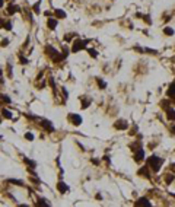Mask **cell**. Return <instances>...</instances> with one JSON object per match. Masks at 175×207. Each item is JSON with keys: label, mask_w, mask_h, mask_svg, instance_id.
Returning <instances> with one entry per match:
<instances>
[{"label": "cell", "mask_w": 175, "mask_h": 207, "mask_svg": "<svg viewBox=\"0 0 175 207\" xmlns=\"http://www.w3.org/2000/svg\"><path fill=\"white\" fill-rule=\"evenodd\" d=\"M146 165L152 169L153 174H158L161 171V168L164 166V159L161 156H158V155H152V156H149L146 159Z\"/></svg>", "instance_id": "6da1fadb"}, {"label": "cell", "mask_w": 175, "mask_h": 207, "mask_svg": "<svg viewBox=\"0 0 175 207\" xmlns=\"http://www.w3.org/2000/svg\"><path fill=\"white\" fill-rule=\"evenodd\" d=\"M3 4H4V0H0V7H3Z\"/></svg>", "instance_id": "74e56055"}, {"label": "cell", "mask_w": 175, "mask_h": 207, "mask_svg": "<svg viewBox=\"0 0 175 207\" xmlns=\"http://www.w3.org/2000/svg\"><path fill=\"white\" fill-rule=\"evenodd\" d=\"M169 131H171V133H172V134L175 136V124H172V126L169 127Z\"/></svg>", "instance_id": "d6a6232c"}, {"label": "cell", "mask_w": 175, "mask_h": 207, "mask_svg": "<svg viewBox=\"0 0 175 207\" xmlns=\"http://www.w3.org/2000/svg\"><path fill=\"white\" fill-rule=\"evenodd\" d=\"M37 207H51V206H50V203H48L45 198L40 197V198L37 200Z\"/></svg>", "instance_id": "9a60e30c"}, {"label": "cell", "mask_w": 175, "mask_h": 207, "mask_svg": "<svg viewBox=\"0 0 175 207\" xmlns=\"http://www.w3.org/2000/svg\"><path fill=\"white\" fill-rule=\"evenodd\" d=\"M61 54L64 55V58H66V57H67V55H69V48H67L66 45H64V47H63V51H61Z\"/></svg>", "instance_id": "1f68e13d"}, {"label": "cell", "mask_w": 175, "mask_h": 207, "mask_svg": "<svg viewBox=\"0 0 175 207\" xmlns=\"http://www.w3.org/2000/svg\"><path fill=\"white\" fill-rule=\"evenodd\" d=\"M137 174L140 175V176H143V178H146V179H150V171H149V166H147V165L142 166V168L137 171Z\"/></svg>", "instance_id": "9c48e42d"}, {"label": "cell", "mask_w": 175, "mask_h": 207, "mask_svg": "<svg viewBox=\"0 0 175 207\" xmlns=\"http://www.w3.org/2000/svg\"><path fill=\"white\" fill-rule=\"evenodd\" d=\"M23 162L28 165L31 169H35L37 168V164H35V161H32V159H29V158H26V156H23Z\"/></svg>", "instance_id": "2e32d148"}, {"label": "cell", "mask_w": 175, "mask_h": 207, "mask_svg": "<svg viewBox=\"0 0 175 207\" xmlns=\"http://www.w3.org/2000/svg\"><path fill=\"white\" fill-rule=\"evenodd\" d=\"M19 63H21V64H28V63H29V60H28V58H25L23 55H19Z\"/></svg>", "instance_id": "4316f807"}, {"label": "cell", "mask_w": 175, "mask_h": 207, "mask_svg": "<svg viewBox=\"0 0 175 207\" xmlns=\"http://www.w3.org/2000/svg\"><path fill=\"white\" fill-rule=\"evenodd\" d=\"M45 54L48 55L54 63H60V61L64 60V55L61 54L60 51H57L53 45H47V47H45Z\"/></svg>", "instance_id": "7a4b0ae2"}, {"label": "cell", "mask_w": 175, "mask_h": 207, "mask_svg": "<svg viewBox=\"0 0 175 207\" xmlns=\"http://www.w3.org/2000/svg\"><path fill=\"white\" fill-rule=\"evenodd\" d=\"M90 105V99H88V101H83V104H82V109H86Z\"/></svg>", "instance_id": "f1b7e54d"}, {"label": "cell", "mask_w": 175, "mask_h": 207, "mask_svg": "<svg viewBox=\"0 0 175 207\" xmlns=\"http://www.w3.org/2000/svg\"><path fill=\"white\" fill-rule=\"evenodd\" d=\"M67 118H69V121H70V123H72V124H73V126H80V124H82V117H80V115H79V114H75V112H70V114H69V115H67Z\"/></svg>", "instance_id": "5b68a950"}, {"label": "cell", "mask_w": 175, "mask_h": 207, "mask_svg": "<svg viewBox=\"0 0 175 207\" xmlns=\"http://www.w3.org/2000/svg\"><path fill=\"white\" fill-rule=\"evenodd\" d=\"M86 50H88V53L90 54V57H92V58H96V57H98L96 50H93V48H86Z\"/></svg>", "instance_id": "cb8c5ba5"}, {"label": "cell", "mask_w": 175, "mask_h": 207, "mask_svg": "<svg viewBox=\"0 0 175 207\" xmlns=\"http://www.w3.org/2000/svg\"><path fill=\"white\" fill-rule=\"evenodd\" d=\"M75 35H76L75 32H70L69 35H64V41H70V40H72V38H73Z\"/></svg>", "instance_id": "83f0119b"}, {"label": "cell", "mask_w": 175, "mask_h": 207, "mask_svg": "<svg viewBox=\"0 0 175 207\" xmlns=\"http://www.w3.org/2000/svg\"><path fill=\"white\" fill-rule=\"evenodd\" d=\"M1 26H3V28H6V29H12V22H6V23H3V25H1Z\"/></svg>", "instance_id": "4dcf8cb0"}, {"label": "cell", "mask_w": 175, "mask_h": 207, "mask_svg": "<svg viewBox=\"0 0 175 207\" xmlns=\"http://www.w3.org/2000/svg\"><path fill=\"white\" fill-rule=\"evenodd\" d=\"M114 129L115 130H127L129 129V123L123 118H118V120L114 123Z\"/></svg>", "instance_id": "8992f818"}, {"label": "cell", "mask_w": 175, "mask_h": 207, "mask_svg": "<svg viewBox=\"0 0 175 207\" xmlns=\"http://www.w3.org/2000/svg\"><path fill=\"white\" fill-rule=\"evenodd\" d=\"M16 12H19V6H16V4L7 6V13H9V15H13V13H16Z\"/></svg>", "instance_id": "d6986e66"}, {"label": "cell", "mask_w": 175, "mask_h": 207, "mask_svg": "<svg viewBox=\"0 0 175 207\" xmlns=\"http://www.w3.org/2000/svg\"><path fill=\"white\" fill-rule=\"evenodd\" d=\"M143 53H147V54H158V51L156 50H152V48H143Z\"/></svg>", "instance_id": "484cf974"}, {"label": "cell", "mask_w": 175, "mask_h": 207, "mask_svg": "<svg viewBox=\"0 0 175 207\" xmlns=\"http://www.w3.org/2000/svg\"><path fill=\"white\" fill-rule=\"evenodd\" d=\"M61 90H63V95H64V99H67V96H69V93H67V90H66V87H63Z\"/></svg>", "instance_id": "836d02e7"}, {"label": "cell", "mask_w": 175, "mask_h": 207, "mask_svg": "<svg viewBox=\"0 0 175 207\" xmlns=\"http://www.w3.org/2000/svg\"><path fill=\"white\" fill-rule=\"evenodd\" d=\"M172 197H174V198H175V194H172Z\"/></svg>", "instance_id": "f35d334b"}, {"label": "cell", "mask_w": 175, "mask_h": 207, "mask_svg": "<svg viewBox=\"0 0 175 207\" xmlns=\"http://www.w3.org/2000/svg\"><path fill=\"white\" fill-rule=\"evenodd\" d=\"M7 44H9V40H3V41H1V47H6Z\"/></svg>", "instance_id": "d590c367"}, {"label": "cell", "mask_w": 175, "mask_h": 207, "mask_svg": "<svg viewBox=\"0 0 175 207\" xmlns=\"http://www.w3.org/2000/svg\"><path fill=\"white\" fill-rule=\"evenodd\" d=\"M165 184H166V185H169V184H172V182H174V179H175V174L174 172H168V174L165 175Z\"/></svg>", "instance_id": "4fadbf2b"}, {"label": "cell", "mask_w": 175, "mask_h": 207, "mask_svg": "<svg viewBox=\"0 0 175 207\" xmlns=\"http://www.w3.org/2000/svg\"><path fill=\"white\" fill-rule=\"evenodd\" d=\"M96 83H98V86L101 87V89H105V87H107V82H105L104 79H101V77L96 79Z\"/></svg>", "instance_id": "7402d4cb"}, {"label": "cell", "mask_w": 175, "mask_h": 207, "mask_svg": "<svg viewBox=\"0 0 175 207\" xmlns=\"http://www.w3.org/2000/svg\"><path fill=\"white\" fill-rule=\"evenodd\" d=\"M57 23H58L57 18H48V19H47V26H48V29H55V28H57Z\"/></svg>", "instance_id": "7c38bea8"}, {"label": "cell", "mask_w": 175, "mask_h": 207, "mask_svg": "<svg viewBox=\"0 0 175 207\" xmlns=\"http://www.w3.org/2000/svg\"><path fill=\"white\" fill-rule=\"evenodd\" d=\"M134 162H137V164H140L144 161V158H146V152H144V149L143 147H139L137 150H134Z\"/></svg>", "instance_id": "277c9868"}, {"label": "cell", "mask_w": 175, "mask_h": 207, "mask_svg": "<svg viewBox=\"0 0 175 207\" xmlns=\"http://www.w3.org/2000/svg\"><path fill=\"white\" fill-rule=\"evenodd\" d=\"M9 1H13V0H9Z\"/></svg>", "instance_id": "60d3db41"}, {"label": "cell", "mask_w": 175, "mask_h": 207, "mask_svg": "<svg viewBox=\"0 0 175 207\" xmlns=\"http://www.w3.org/2000/svg\"><path fill=\"white\" fill-rule=\"evenodd\" d=\"M7 182H9V184H15V185H18V187H23V181H21V179H13V178H9V179H7Z\"/></svg>", "instance_id": "ffe728a7"}, {"label": "cell", "mask_w": 175, "mask_h": 207, "mask_svg": "<svg viewBox=\"0 0 175 207\" xmlns=\"http://www.w3.org/2000/svg\"><path fill=\"white\" fill-rule=\"evenodd\" d=\"M166 95H168V98L175 101V82H172L169 86H168V90H166Z\"/></svg>", "instance_id": "8fae6325"}, {"label": "cell", "mask_w": 175, "mask_h": 207, "mask_svg": "<svg viewBox=\"0 0 175 207\" xmlns=\"http://www.w3.org/2000/svg\"><path fill=\"white\" fill-rule=\"evenodd\" d=\"M164 34L166 35V37H172L175 34L174 28H171V26H166V28H164Z\"/></svg>", "instance_id": "44dd1931"}, {"label": "cell", "mask_w": 175, "mask_h": 207, "mask_svg": "<svg viewBox=\"0 0 175 207\" xmlns=\"http://www.w3.org/2000/svg\"><path fill=\"white\" fill-rule=\"evenodd\" d=\"M1 117H3V118H7V120H13V115H12V112L9 111V109H6V108L1 109Z\"/></svg>", "instance_id": "ac0fdd59"}, {"label": "cell", "mask_w": 175, "mask_h": 207, "mask_svg": "<svg viewBox=\"0 0 175 207\" xmlns=\"http://www.w3.org/2000/svg\"><path fill=\"white\" fill-rule=\"evenodd\" d=\"M25 139H26V140H29V142H32V140H34V134H32V133H26V134H25Z\"/></svg>", "instance_id": "f546056e"}, {"label": "cell", "mask_w": 175, "mask_h": 207, "mask_svg": "<svg viewBox=\"0 0 175 207\" xmlns=\"http://www.w3.org/2000/svg\"><path fill=\"white\" fill-rule=\"evenodd\" d=\"M166 120L175 121V109L174 108H166Z\"/></svg>", "instance_id": "5bb4252c"}, {"label": "cell", "mask_w": 175, "mask_h": 207, "mask_svg": "<svg viewBox=\"0 0 175 207\" xmlns=\"http://www.w3.org/2000/svg\"><path fill=\"white\" fill-rule=\"evenodd\" d=\"M0 22H3V21H1V18H0Z\"/></svg>", "instance_id": "ab89813d"}, {"label": "cell", "mask_w": 175, "mask_h": 207, "mask_svg": "<svg viewBox=\"0 0 175 207\" xmlns=\"http://www.w3.org/2000/svg\"><path fill=\"white\" fill-rule=\"evenodd\" d=\"M41 127H43L45 131H48V133H53V131H54V124H53L50 120H45V118L41 120Z\"/></svg>", "instance_id": "ba28073f"}, {"label": "cell", "mask_w": 175, "mask_h": 207, "mask_svg": "<svg viewBox=\"0 0 175 207\" xmlns=\"http://www.w3.org/2000/svg\"><path fill=\"white\" fill-rule=\"evenodd\" d=\"M134 207H153V206L150 204V201H149L147 197H140V198L134 203Z\"/></svg>", "instance_id": "52a82bcc"}, {"label": "cell", "mask_w": 175, "mask_h": 207, "mask_svg": "<svg viewBox=\"0 0 175 207\" xmlns=\"http://www.w3.org/2000/svg\"><path fill=\"white\" fill-rule=\"evenodd\" d=\"M169 169H171V172H174V174H175V164L169 165Z\"/></svg>", "instance_id": "e575fe53"}, {"label": "cell", "mask_w": 175, "mask_h": 207, "mask_svg": "<svg viewBox=\"0 0 175 207\" xmlns=\"http://www.w3.org/2000/svg\"><path fill=\"white\" fill-rule=\"evenodd\" d=\"M0 101H1L3 104H10V98H9L7 95H0Z\"/></svg>", "instance_id": "d4e9b609"}, {"label": "cell", "mask_w": 175, "mask_h": 207, "mask_svg": "<svg viewBox=\"0 0 175 207\" xmlns=\"http://www.w3.org/2000/svg\"><path fill=\"white\" fill-rule=\"evenodd\" d=\"M18 207H29L28 204H18Z\"/></svg>", "instance_id": "8d00e7d4"}, {"label": "cell", "mask_w": 175, "mask_h": 207, "mask_svg": "<svg viewBox=\"0 0 175 207\" xmlns=\"http://www.w3.org/2000/svg\"><path fill=\"white\" fill-rule=\"evenodd\" d=\"M88 44H89V40H75L72 44V53H79L82 50H86Z\"/></svg>", "instance_id": "3957f363"}, {"label": "cell", "mask_w": 175, "mask_h": 207, "mask_svg": "<svg viewBox=\"0 0 175 207\" xmlns=\"http://www.w3.org/2000/svg\"><path fill=\"white\" fill-rule=\"evenodd\" d=\"M54 15H55V18H57V19H64L66 16H67V15H66V12L63 10V9H55Z\"/></svg>", "instance_id": "e0dca14e"}, {"label": "cell", "mask_w": 175, "mask_h": 207, "mask_svg": "<svg viewBox=\"0 0 175 207\" xmlns=\"http://www.w3.org/2000/svg\"><path fill=\"white\" fill-rule=\"evenodd\" d=\"M57 190H58L60 194H66V193H69V185L66 184L63 179H60V181L57 182Z\"/></svg>", "instance_id": "30bf717a"}, {"label": "cell", "mask_w": 175, "mask_h": 207, "mask_svg": "<svg viewBox=\"0 0 175 207\" xmlns=\"http://www.w3.org/2000/svg\"><path fill=\"white\" fill-rule=\"evenodd\" d=\"M40 6H41V0H38V1H37V3L32 6V10L35 12L37 15H38V13H41V10H40Z\"/></svg>", "instance_id": "603a6c76"}]
</instances>
